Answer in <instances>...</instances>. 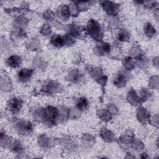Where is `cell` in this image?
Segmentation results:
<instances>
[{
  "mask_svg": "<svg viewBox=\"0 0 159 159\" xmlns=\"http://www.w3.org/2000/svg\"><path fill=\"white\" fill-rule=\"evenodd\" d=\"M52 42L55 46H62L64 44V39L61 36H56L54 39H52Z\"/></svg>",
  "mask_w": 159,
  "mask_h": 159,
  "instance_id": "cell-4",
  "label": "cell"
},
{
  "mask_svg": "<svg viewBox=\"0 0 159 159\" xmlns=\"http://www.w3.org/2000/svg\"><path fill=\"white\" fill-rule=\"evenodd\" d=\"M78 106L79 107V108L81 109H84L86 108V106H87V99L85 98H82L80 100L79 103H78Z\"/></svg>",
  "mask_w": 159,
  "mask_h": 159,
  "instance_id": "cell-5",
  "label": "cell"
},
{
  "mask_svg": "<svg viewBox=\"0 0 159 159\" xmlns=\"http://www.w3.org/2000/svg\"><path fill=\"white\" fill-rule=\"evenodd\" d=\"M21 100H19V99H14L13 100L11 101L9 104V108L11 111L15 113L19 110V109L21 108Z\"/></svg>",
  "mask_w": 159,
  "mask_h": 159,
  "instance_id": "cell-2",
  "label": "cell"
},
{
  "mask_svg": "<svg viewBox=\"0 0 159 159\" xmlns=\"http://www.w3.org/2000/svg\"><path fill=\"white\" fill-rule=\"evenodd\" d=\"M8 64L12 67H17L21 64V58L17 56L11 57L8 60Z\"/></svg>",
  "mask_w": 159,
  "mask_h": 159,
  "instance_id": "cell-3",
  "label": "cell"
},
{
  "mask_svg": "<svg viewBox=\"0 0 159 159\" xmlns=\"http://www.w3.org/2000/svg\"><path fill=\"white\" fill-rule=\"evenodd\" d=\"M32 73V71L29 69H23L19 73V78L21 81L26 82L29 80Z\"/></svg>",
  "mask_w": 159,
  "mask_h": 159,
  "instance_id": "cell-1",
  "label": "cell"
}]
</instances>
